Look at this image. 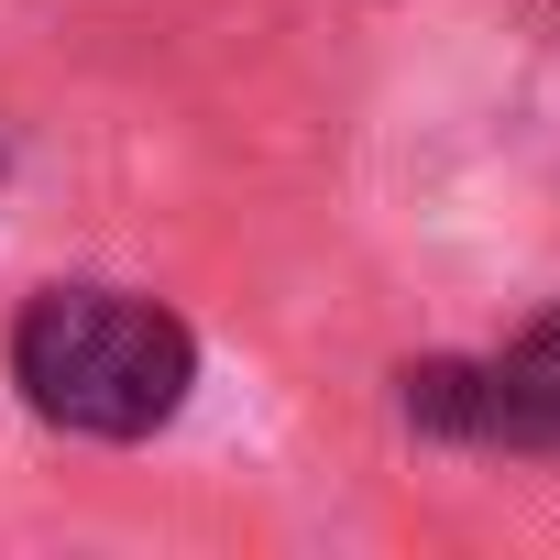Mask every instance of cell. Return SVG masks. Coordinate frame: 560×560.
<instances>
[{"label": "cell", "instance_id": "cell-1", "mask_svg": "<svg viewBox=\"0 0 560 560\" xmlns=\"http://www.w3.org/2000/svg\"><path fill=\"white\" fill-rule=\"evenodd\" d=\"M12 385L34 396V418L89 429V440H154L187 385H198V341L176 308L121 298V287H56L12 319Z\"/></svg>", "mask_w": 560, "mask_h": 560}, {"label": "cell", "instance_id": "cell-2", "mask_svg": "<svg viewBox=\"0 0 560 560\" xmlns=\"http://www.w3.org/2000/svg\"><path fill=\"white\" fill-rule=\"evenodd\" d=\"M407 418L440 440H483V451H560V308L516 330L494 363H418Z\"/></svg>", "mask_w": 560, "mask_h": 560}]
</instances>
